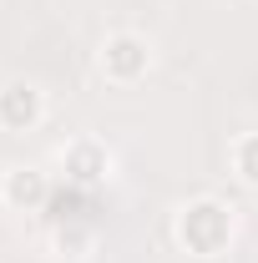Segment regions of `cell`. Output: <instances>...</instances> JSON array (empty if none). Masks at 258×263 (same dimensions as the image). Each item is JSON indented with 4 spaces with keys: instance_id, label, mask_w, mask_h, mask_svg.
Instances as JSON below:
<instances>
[{
    "instance_id": "obj_7",
    "label": "cell",
    "mask_w": 258,
    "mask_h": 263,
    "mask_svg": "<svg viewBox=\"0 0 258 263\" xmlns=\"http://www.w3.org/2000/svg\"><path fill=\"white\" fill-rule=\"evenodd\" d=\"M228 162H233V177H238L243 187H258V132H243V137L233 142Z\"/></svg>"
},
{
    "instance_id": "obj_2",
    "label": "cell",
    "mask_w": 258,
    "mask_h": 263,
    "mask_svg": "<svg viewBox=\"0 0 258 263\" xmlns=\"http://www.w3.org/2000/svg\"><path fill=\"white\" fill-rule=\"evenodd\" d=\"M97 66L112 86H137L152 71V46H147V35H137V31H112L101 41Z\"/></svg>"
},
{
    "instance_id": "obj_3",
    "label": "cell",
    "mask_w": 258,
    "mask_h": 263,
    "mask_svg": "<svg viewBox=\"0 0 258 263\" xmlns=\"http://www.w3.org/2000/svg\"><path fill=\"white\" fill-rule=\"evenodd\" d=\"M46 122V91L26 81V76H15V81H0V132H15V137H26Z\"/></svg>"
},
{
    "instance_id": "obj_5",
    "label": "cell",
    "mask_w": 258,
    "mask_h": 263,
    "mask_svg": "<svg viewBox=\"0 0 258 263\" xmlns=\"http://www.w3.org/2000/svg\"><path fill=\"white\" fill-rule=\"evenodd\" d=\"M0 202L10 208V213H41L46 202H51V177L41 172V167H5V177H0Z\"/></svg>"
},
{
    "instance_id": "obj_6",
    "label": "cell",
    "mask_w": 258,
    "mask_h": 263,
    "mask_svg": "<svg viewBox=\"0 0 258 263\" xmlns=\"http://www.w3.org/2000/svg\"><path fill=\"white\" fill-rule=\"evenodd\" d=\"M91 248H97V233L86 228V223H56V233H51V253H56V258H86V253H91Z\"/></svg>"
},
{
    "instance_id": "obj_1",
    "label": "cell",
    "mask_w": 258,
    "mask_h": 263,
    "mask_svg": "<svg viewBox=\"0 0 258 263\" xmlns=\"http://www.w3.org/2000/svg\"><path fill=\"white\" fill-rule=\"evenodd\" d=\"M233 233H238V213L223 197H193L172 218V238L188 258H223L233 248Z\"/></svg>"
},
{
    "instance_id": "obj_4",
    "label": "cell",
    "mask_w": 258,
    "mask_h": 263,
    "mask_svg": "<svg viewBox=\"0 0 258 263\" xmlns=\"http://www.w3.org/2000/svg\"><path fill=\"white\" fill-rule=\"evenodd\" d=\"M61 172L71 187H101L112 177V147L97 137H71L61 147Z\"/></svg>"
}]
</instances>
